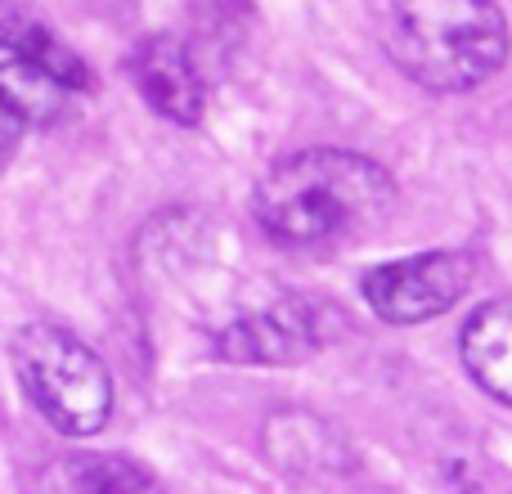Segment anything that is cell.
Returning a JSON list of instances; mask_svg holds the SVG:
<instances>
[{
	"label": "cell",
	"instance_id": "7",
	"mask_svg": "<svg viewBox=\"0 0 512 494\" xmlns=\"http://www.w3.org/2000/svg\"><path fill=\"white\" fill-rule=\"evenodd\" d=\"M32 494H167V486L126 454H59L36 472Z\"/></svg>",
	"mask_w": 512,
	"mask_h": 494
},
{
	"label": "cell",
	"instance_id": "9",
	"mask_svg": "<svg viewBox=\"0 0 512 494\" xmlns=\"http://www.w3.org/2000/svg\"><path fill=\"white\" fill-rule=\"evenodd\" d=\"M459 346H463V364H468L472 378H477L490 396L512 405V297L481 306L477 315L463 324Z\"/></svg>",
	"mask_w": 512,
	"mask_h": 494
},
{
	"label": "cell",
	"instance_id": "8",
	"mask_svg": "<svg viewBox=\"0 0 512 494\" xmlns=\"http://www.w3.org/2000/svg\"><path fill=\"white\" fill-rule=\"evenodd\" d=\"M63 99L68 90L45 72L27 68V63H0V167L14 158V149L32 126L59 117Z\"/></svg>",
	"mask_w": 512,
	"mask_h": 494
},
{
	"label": "cell",
	"instance_id": "1",
	"mask_svg": "<svg viewBox=\"0 0 512 494\" xmlns=\"http://www.w3.org/2000/svg\"><path fill=\"white\" fill-rule=\"evenodd\" d=\"M256 221L283 247L364 243L396 212V185L378 162L346 149H306L274 162L256 185Z\"/></svg>",
	"mask_w": 512,
	"mask_h": 494
},
{
	"label": "cell",
	"instance_id": "3",
	"mask_svg": "<svg viewBox=\"0 0 512 494\" xmlns=\"http://www.w3.org/2000/svg\"><path fill=\"white\" fill-rule=\"evenodd\" d=\"M14 373L27 400L63 436H95L113 414V378L104 360L59 324L18 328Z\"/></svg>",
	"mask_w": 512,
	"mask_h": 494
},
{
	"label": "cell",
	"instance_id": "5",
	"mask_svg": "<svg viewBox=\"0 0 512 494\" xmlns=\"http://www.w3.org/2000/svg\"><path fill=\"white\" fill-rule=\"evenodd\" d=\"M216 346L239 364H301L319 346V315L301 297H274L234 315Z\"/></svg>",
	"mask_w": 512,
	"mask_h": 494
},
{
	"label": "cell",
	"instance_id": "10",
	"mask_svg": "<svg viewBox=\"0 0 512 494\" xmlns=\"http://www.w3.org/2000/svg\"><path fill=\"white\" fill-rule=\"evenodd\" d=\"M0 45L14 54V63H27V68L45 72V77L59 81L63 90H81L90 81L86 63H81L41 18H32L27 9L9 5V0H0Z\"/></svg>",
	"mask_w": 512,
	"mask_h": 494
},
{
	"label": "cell",
	"instance_id": "4",
	"mask_svg": "<svg viewBox=\"0 0 512 494\" xmlns=\"http://www.w3.org/2000/svg\"><path fill=\"white\" fill-rule=\"evenodd\" d=\"M472 261L463 252H423L369 270L364 297L387 324H423L450 310L468 292Z\"/></svg>",
	"mask_w": 512,
	"mask_h": 494
},
{
	"label": "cell",
	"instance_id": "6",
	"mask_svg": "<svg viewBox=\"0 0 512 494\" xmlns=\"http://www.w3.org/2000/svg\"><path fill=\"white\" fill-rule=\"evenodd\" d=\"M126 68H131L135 90L144 95V104L153 113H162L176 126L203 122V108H207L203 72H198L185 41H176V36H149V41H140L131 50Z\"/></svg>",
	"mask_w": 512,
	"mask_h": 494
},
{
	"label": "cell",
	"instance_id": "2",
	"mask_svg": "<svg viewBox=\"0 0 512 494\" xmlns=\"http://www.w3.org/2000/svg\"><path fill=\"white\" fill-rule=\"evenodd\" d=\"M382 45L409 81L459 95L508 59V23L495 0H382Z\"/></svg>",
	"mask_w": 512,
	"mask_h": 494
}]
</instances>
